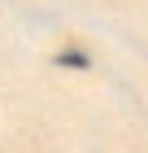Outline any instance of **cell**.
Masks as SVG:
<instances>
[{"mask_svg":"<svg viewBox=\"0 0 148 153\" xmlns=\"http://www.w3.org/2000/svg\"><path fill=\"white\" fill-rule=\"evenodd\" d=\"M61 66H66V61H70V66H87V57H83V53H79V48H66V53H61Z\"/></svg>","mask_w":148,"mask_h":153,"instance_id":"obj_1","label":"cell"}]
</instances>
